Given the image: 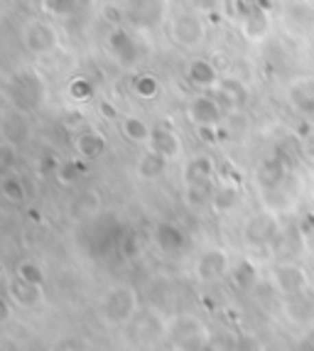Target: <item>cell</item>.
<instances>
[{
    "label": "cell",
    "mask_w": 314,
    "mask_h": 351,
    "mask_svg": "<svg viewBox=\"0 0 314 351\" xmlns=\"http://www.w3.org/2000/svg\"><path fill=\"white\" fill-rule=\"evenodd\" d=\"M300 150H302L304 160H307L309 165H314V128L302 133V138H300Z\"/></svg>",
    "instance_id": "37"
},
{
    "label": "cell",
    "mask_w": 314,
    "mask_h": 351,
    "mask_svg": "<svg viewBox=\"0 0 314 351\" xmlns=\"http://www.w3.org/2000/svg\"><path fill=\"white\" fill-rule=\"evenodd\" d=\"M152 241L165 256H177L186 248L184 228L175 221H157L155 228H152Z\"/></svg>",
    "instance_id": "18"
},
{
    "label": "cell",
    "mask_w": 314,
    "mask_h": 351,
    "mask_svg": "<svg viewBox=\"0 0 314 351\" xmlns=\"http://www.w3.org/2000/svg\"><path fill=\"white\" fill-rule=\"evenodd\" d=\"M290 101L304 116H314V74L297 76L290 82Z\"/></svg>",
    "instance_id": "20"
},
{
    "label": "cell",
    "mask_w": 314,
    "mask_h": 351,
    "mask_svg": "<svg viewBox=\"0 0 314 351\" xmlns=\"http://www.w3.org/2000/svg\"><path fill=\"white\" fill-rule=\"evenodd\" d=\"M10 94L18 108L32 111V108H37L45 101V86H42L35 71H20V76L10 86Z\"/></svg>",
    "instance_id": "11"
},
{
    "label": "cell",
    "mask_w": 314,
    "mask_h": 351,
    "mask_svg": "<svg viewBox=\"0 0 314 351\" xmlns=\"http://www.w3.org/2000/svg\"><path fill=\"white\" fill-rule=\"evenodd\" d=\"M273 25H275L273 15H270L268 10L253 5V8H248V12L241 15L239 29L245 42H250V45H263V42L273 35Z\"/></svg>",
    "instance_id": "12"
},
{
    "label": "cell",
    "mask_w": 314,
    "mask_h": 351,
    "mask_svg": "<svg viewBox=\"0 0 314 351\" xmlns=\"http://www.w3.org/2000/svg\"><path fill=\"white\" fill-rule=\"evenodd\" d=\"M197 130V135L202 138L204 143H209V145H216L219 143V138H221V128H194Z\"/></svg>",
    "instance_id": "39"
},
{
    "label": "cell",
    "mask_w": 314,
    "mask_h": 351,
    "mask_svg": "<svg viewBox=\"0 0 314 351\" xmlns=\"http://www.w3.org/2000/svg\"><path fill=\"white\" fill-rule=\"evenodd\" d=\"M228 278H231V282L239 290H248V287H253L258 282V265L250 258H243L239 263H233Z\"/></svg>",
    "instance_id": "29"
},
{
    "label": "cell",
    "mask_w": 314,
    "mask_h": 351,
    "mask_svg": "<svg viewBox=\"0 0 314 351\" xmlns=\"http://www.w3.org/2000/svg\"><path fill=\"white\" fill-rule=\"evenodd\" d=\"M270 282L282 298H292L304 290H309V276L307 270L295 261H282L270 270Z\"/></svg>",
    "instance_id": "9"
},
{
    "label": "cell",
    "mask_w": 314,
    "mask_h": 351,
    "mask_svg": "<svg viewBox=\"0 0 314 351\" xmlns=\"http://www.w3.org/2000/svg\"><path fill=\"white\" fill-rule=\"evenodd\" d=\"M169 40L184 52H197L209 37V25L199 10H180L167 23Z\"/></svg>",
    "instance_id": "2"
},
{
    "label": "cell",
    "mask_w": 314,
    "mask_h": 351,
    "mask_svg": "<svg viewBox=\"0 0 314 351\" xmlns=\"http://www.w3.org/2000/svg\"><path fill=\"white\" fill-rule=\"evenodd\" d=\"M214 192H216V182H194V184H186V202L192 206L211 204Z\"/></svg>",
    "instance_id": "31"
},
{
    "label": "cell",
    "mask_w": 314,
    "mask_h": 351,
    "mask_svg": "<svg viewBox=\"0 0 314 351\" xmlns=\"http://www.w3.org/2000/svg\"><path fill=\"white\" fill-rule=\"evenodd\" d=\"M280 234H282V228H280L278 217H275L270 209L253 214V217H250L248 221H245V226H243L245 243H248V246H256V248L273 246Z\"/></svg>",
    "instance_id": "7"
},
{
    "label": "cell",
    "mask_w": 314,
    "mask_h": 351,
    "mask_svg": "<svg viewBox=\"0 0 314 351\" xmlns=\"http://www.w3.org/2000/svg\"><path fill=\"white\" fill-rule=\"evenodd\" d=\"M121 133L123 138L133 145H143L147 147L150 143V135H152V125L147 123L143 116H135V113H128V116L121 118Z\"/></svg>",
    "instance_id": "24"
},
{
    "label": "cell",
    "mask_w": 314,
    "mask_h": 351,
    "mask_svg": "<svg viewBox=\"0 0 314 351\" xmlns=\"http://www.w3.org/2000/svg\"><path fill=\"white\" fill-rule=\"evenodd\" d=\"M0 194L3 199L10 202V204H23L27 199V187H25V180L18 172L5 170L0 177Z\"/></svg>",
    "instance_id": "28"
},
{
    "label": "cell",
    "mask_w": 314,
    "mask_h": 351,
    "mask_svg": "<svg viewBox=\"0 0 314 351\" xmlns=\"http://www.w3.org/2000/svg\"><path fill=\"white\" fill-rule=\"evenodd\" d=\"M231 256L224 248H206L194 261V278L204 285H211V282L224 280L231 273Z\"/></svg>",
    "instance_id": "8"
},
{
    "label": "cell",
    "mask_w": 314,
    "mask_h": 351,
    "mask_svg": "<svg viewBox=\"0 0 314 351\" xmlns=\"http://www.w3.org/2000/svg\"><path fill=\"white\" fill-rule=\"evenodd\" d=\"M239 204V187L231 184V182H221V184H216V192H214V199H211V206L214 211L219 214H226V211H233Z\"/></svg>",
    "instance_id": "30"
},
{
    "label": "cell",
    "mask_w": 314,
    "mask_h": 351,
    "mask_svg": "<svg viewBox=\"0 0 314 351\" xmlns=\"http://www.w3.org/2000/svg\"><path fill=\"white\" fill-rule=\"evenodd\" d=\"M167 167H169L167 158H162L160 152L145 147V150L140 152L138 162H135V175L143 182H155V180H160V177H165Z\"/></svg>",
    "instance_id": "21"
},
{
    "label": "cell",
    "mask_w": 314,
    "mask_h": 351,
    "mask_svg": "<svg viewBox=\"0 0 314 351\" xmlns=\"http://www.w3.org/2000/svg\"><path fill=\"white\" fill-rule=\"evenodd\" d=\"M23 47L35 57H49L62 47V35L49 20H29L23 27Z\"/></svg>",
    "instance_id": "5"
},
{
    "label": "cell",
    "mask_w": 314,
    "mask_h": 351,
    "mask_svg": "<svg viewBox=\"0 0 314 351\" xmlns=\"http://www.w3.org/2000/svg\"><path fill=\"white\" fill-rule=\"evenodd\" d=\"M292 351H314V332L304 334L302 339L295 344V349H292Z\"/></svg>",
    "instance_id": "40"
},
{
    "label": "cell",
    "mask_w": 314,
    "mask_h": 351,
    "mask_svg": "<svg viewBox=\"0 0 314 351\" xmlns=\"http://www.w3.org/2000/svg\"><path fill=\"white\" fill-rule=\"evenodd\" d=\"M59 180V184H64V187H69V184H74L76 180H79V175H82V165L76 162V160H71V162H59V170L54 172Z\"/></svg>",
    "instance_id": "35"
},
{
    "label": "cell",
    "mask_w": 314,
    "mask_h": 351,
    "mask_svg": "<svg viewBox=\"0 0 314 351\" xmlns=\"http://www.w3.org/2000/svg\"><path fill=\"white\" fill-rule=\"evenodd\" d=\"M106 49L118 59V64L123 66H133L138 62V40L130 29H125L123 25L111 27L108 37H106Z\"/></svg>",
    "instance_id": "13"
},
{
    "label": "cell",
    "mask_w": 314,
    "mask_h": 351,
    "mask_svg": "<svg viewBox=\"0 0 314 351\" xmlns=\"http://www.w3.org/2000/svg\"><path fill=\"white\" fill-rule=\"evenodd\" d=\"M91 96H93V84L88 82L86 76H76V79H71V84H69V99L71 101L84 104V101H88Z\"/></svg>",
    "instance_id": "34"
},
{
    "label": "cell",
    "mask_w": 314,
    "mask_h": 351,
    "mask_svg": "<svg viewBox=\"0 0 314 351\" xmlns=\"http://www.w3.org/2000/svg\"><path fill=\"white\" fill-rule=\"evenodd\" d=\"M184 113L194 128H221L224 118H226V111L214 91H197L186 101Z\"/></svg>",
    "instance_id": "4"
},
{
    "label": "cell",
    "mask_w": 314,
    "mask_h": 351,
    "mask_svg": "<svg viewBox=\"0 0 314 351\" xmlns=\"http://www.w3.org/2000/svg\"><path fill=\"white\" fill-rule=\"evenodd\" d=\"M3 141L12 143V145H25V143L32 138V121H29V111H23V108H10V111L3 113Z\"/></svg>",
    "instance_id": "15"
},
{
    "label": "cell",
    "mask_w": 314,
    "mask_h": 351,
    "mask_svg": "<svg viewBox=\"0 0 314 351\" xmlns=\"http://www.w3.org/2000/svg\"><path fill=\"white\" fill-rule=\"evenodd\" d=\"M130 324H133L135 341H143V344H147V341H157L162 334H167V327L157 322L152 312H138V317H135Z\"/></svg>",
    "instance_id": "25"
},
{
    "label": "cell",
    "mask_w": 314,
    "mask_h": 351,
    "mask_svg": "<svg viewBox=\"0 0 314 351\" xmlns=\"http://www.w3.org/2000/svg\"><path fill=\"white\" fill-rule=\"evenodd\" d=\"M256 177L263 192H270V189L282 187L290 180V167H287V162L280 155H273V158H265L258 165Z\"/></svg>",
    "instance_id": "19"
},
{
    "label": "cell",
    "mask_w": 314,
    "mask_h": 351,
    "mask_svg": "<svg viewBox=\"0 0 314 351\" xmlns=\"http://www.w3.org/2000/svg\"><path fill=\"white\" fill-rule=\"evenodd\" d=\"M197 351H202V349H197Z\"/></svg>",
    "instance_id": "43"
},
{
    "label": "cell",
    "mask_w": 314,
    "mask_h": 351,
    "mask_svg": "<svg viewBox=\"0 0 314 351\" xmlns=\"http://www.w3.org/2000/svg\"><path fill=\"white\" fill-rule=\"evenodd\" d=\"M167 339L175 344L177 351H197L209 341V334L197 317H177L167 324Z\"/></svg>",
    "instance_id": "6"
},
{
    "label": "cell",
    "mask_w": 314,
    "mask_h": 351,
    "mask_svg": "<svg viewBox=\"0 0 314 351\" xmlns=\"http://www.w3.org/2000/svg\"><path fill=\"white\" fill-rule=\"evenodd\" d=\"M130 94L140 101H155L162 94V82H160L155 74H147V71L135 74L133 79H130Z\"/></svg>",
    "instance_id": "27"
},
{
    "label": "cell",
    "mask_w": 314,
    "mask_h": 351,
    "mask_svg": "<svg viewBox=\"0 0 314 351\" xmlns=\"http://www.w3.org/2000/svg\"><path fill=\"white\" fill-rule=\"evenodd\" d=\"M147 147L160 152L169 162H177V160L184 158V141H182V135L177 133L175 128H169V125H155Z\"/></svg>",
    "instance_id": "16"
},
{
    "label": "cell",
    "mask_w": 314,
    "mask_h": 351,
    "mask_svg": "<svg viewBox=\"0 0 314 351\" xmlns=\"http://www.w3.org/2000/svg\"><path fill=\"white\" fill-rule=\"evenodd\" d=\"M121 8L125 12V23L138 32H152L172 18L169 0H123Z\"/></svg>",
    "instance_id": "3"
},
{
    "label": "cell",
    "mask_w": 314,
    "mask_h": 351,
    "mask_svg": "<svg viewBox=\"0 0 314 351\" xmlns=\"http://www.w3.org/2000/svg\"><path fill=\"white\" fill-rule=\"evenodd\" d=\"M118 251L125 261H135L140 258L143 253V239H140L138 231H128V234H123L121 241H118Z\"/></svg>",
    "instance_id": "33"
},
{
    "label": "cell",
    "mask_w": 314,
    "mask_h": 351,
    "mask_svg": "<svg viewBox=\"0 0 314 351\" xmlns=\"http://www.w3.org/2000/svg\"><path fill=\"white\" fill-rule=\"evenodd\" d=\"M290 18L295 20V23L314 25V12L309 10V8H304V5H295V8H290Z\"/></svg>",
    "instance_id": "38"
},
{
    "label": "cell",
    "mask_w": 314,
    "mask_h": 351,
    "mask_svg": "<svg viewBox=\"0 0 314 351\" xmlns=\"http://www.w3.org/2000/svg\"><path fill=\"white\" fill-rule=\"evenodd\" d=\"M74 3H76V8H79V10H86V8L93 5V0H74Z\"/></svg>",
    "instance_id": "41"
},
{
    "label": "cell",
    "mask_w": 314,
    "mask_h": 351,
    "mask_svg": "<svg viewBox=\"0 0 314 351\" xmlns=\"http://www.w3.org/2000/svg\"><path fill=\"white\" fill-rule=\"evenodd\" d=\"M59 351H82L76 344H71V341H64V344L59 346Z\"/></svg>",
    "instance_id": "42"
},
{
    "label": "cell",
    "mask_w": 314,
    "mask_h": 351,
    "mask_svg": "<svg viewBox=\"0 0 314 351\" xmlns=\"http://www.w3.org/2000/svg\"><path fill=\"white\" fill-rule=\"evenodd\" d=\"M216 177V160L209 152H199L194 158L184 162V182L194 184V182H214Z\"/></svg>",
    "instance_id": "22"
},
{
    "label": "cell",
    "mask_w": 314,
    "mask_h": 351,
    "mask_svg": "<svg viewBox=\"0 0 314 351\" xmlns=\"http://www.w3.org/2000/svg\"><path fill=\"white\" fill-rule=\"evenodd\" d=\"M285 312L292 322H312L314 319V290H304L285 300Z\"/></svg>",
    "instance_id": "26"
},
{
    "label": "cell",
    "mask_w": 314,
    "mask_h": 351,
    "mask_svg": "<svg viewBox=\"0 0 314 351\" xmlns=\"http://www.w3.org/2000/svg\"><path fill=\"white\" fill-rule=\"evenodd\" d=\"M8 298L12 300L15 307H23V310H32L37 304H42V287L29 285V282L20 280L18 276L8 282Z\"/></svg>",
    "instance_id": "23"
},
{
    "label": "cell",
    "mask_w": 314,
    "mask_h": 351,
    "mask_svg": "<svg viewBox=\"0 0 314 351\" xmlns=\"http://www.w3.org/2000/svg\"><path fill=\"white\" fill-rule=\"evenodd\" d=\"M15 276L20 280L29 282V285H37V287H45V280H47V273L37 261H20L15 265Z\"/></svg>",
    "instance_id": "32"
},
{
    "label": "cell",
    "mask_w": 314,
    "mask_h": 351,
    "mask_svg": "<svg viewBox=\"0 0 314 351\" xmlns=\"http://www.w3.org/2000/svg\"><path fill=\"white\" fill-rule=\"evenodd\" d=\"M214 94H216V99L221 101L224 111H226L228 116L243 113V108L250 101L248 84H245L243 79H239V76H221V82L214 88Z\"/></svg>",
    "instance_id": "10"
},
{
    "label": "cell",
    "mask_w": 314,
    "mask_h": 351,
    "mask_svg": "<svg viewBox=\"0 0 314 351\" xmlns=\"http://www.w3.org/2000/svg\"><path fill=\"white\" fill-rule=\"evenodd\" d=\"M45 10L52 12V15H62V18H67V15L76 12L79 8H76L74 0H45Z\"/></svg>",
    "instance_id": "36"
},
{
    "label": "cell",
    "mask_w": 314,
    "mask_h": 351,
    "mask_svg": "<svg viewBox=\"0 0 314 351\" xmlns=\"http://www.w3.org/2000/svg\"><path fill=\"white\" fill-rule=\"evenodd\" d=\"M186 82L192 84L197 91H214L216 86H219V82H221V71H219V66L211 62V59L206 57H192L189 62H186Z\"/></svg>",
    "instance_id": "14"
},
{
    "label": "cell",
    "mask_w": 314,
    "mask_h": 351,
    "mask_svg": "<svg viewBox=\"0 0 314 351\" xmlns=\"http://www.w3.org/2000/svg\"><path fill=\"white\" fill-rule=\"evenodd\" d=\"M101 319L111 327H125L138 317L140 312V298L138 290L128 282H118V285L108 287V293L101 298L99 304Z\"/></svg>",
    "instance_id": "1"
},
{
    "label": "cell",
    "mask_w": 314,
    "mask_h": 351,
    "mask_svg": "<svg viewBox=\"0 0 314 351\" xmlns=\"http://www.w3.org/2000/svg\"><path fill=\"white\" fill-rule=\"evenodd\" d=\"M106 150H108V138H106V133L101 128H96V125H86V128L76 130L74 152L82 160H86V162L99 160Z\"/></svg>",
    "instance_id": "17"
}]
</instances>
